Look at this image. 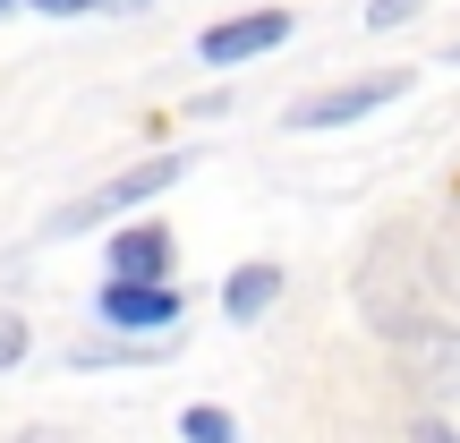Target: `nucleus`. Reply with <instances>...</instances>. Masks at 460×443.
<instances>
[{
    "mask_svg": "<svg viewBox=\"0 0 460 443\" xmlns=\"http://www.w3.org/2000/svg\"><path fill=\"white\" fill-rule=\"evenodd\" d=\"M349 290H358V315L384 341H410L418 324H435L427 298L444 290V281H435V247H418V230H401V222L376 230V247L358 256V281H349Z\"/></svg>",
    "mask_w": 460,
    "mask_h": 443,
    "instance_id": "nucleus-1",
    "label": "nucleus"
},
{
    "mask_svg": "<svg viewBox=\"0 0 460 443\" xmlns=\"http://www.w3.org/2000/svg\"><path fill=\"white\" fill-rule=\"evenodd\" d=\"M180 180H188V154H146L137 171L102 180L94 197L60 205V214H51V239H68V230H94V222H111V214H137V205H154L163 188H180Z\"/></svg>",
    "mask_w": 460,
    "mask_h": 443,
    "instance_id": "nucleus-2",
    "label": "nucleus"
},
{
    "mask_svg": "<svg viewBox=\"0 0 460 443\" xmlns=\"http://www.w3.org/2000/svg\"><path fill=\"white\" fill-rule=\"evenodd\" d=\"M94 315L111 332H137V341H163L180 324V290L171 281H102L94 290Z\"/></svg>",
    "mask_w": 460,
    "mask_h": 443,
    "instance_id": "nucleus-3",
    "label": "nucleus"
},
{
    "mask_svg": "<svg viewBox=\"0 0 460 443\" xmlns=\"http://www.w3.org/2000/svg\"><path fill=\"white\" fill-rule=\"evenodd\" d=\"M410 94V68H376V77H358V85H332V94H307L290 111V128H349V120H367V111H384V102H401Z\"/></svg>",
    "mask_w": 460,
    "mask_h": 443,
    "instance_id": "nucleus-4",
    "label": "nucleus"
},
{
    "mask_svg": "<svg viewBox=\"0 0 460 443\" xmlns=\"http://www.w3.org/2000/svg\"><path fill=\"white\" fill-rule=\"evenodd\" d=\"M273 43H290V9H247V17H222V26L197 34V60L205 68H247Z\"/></svg>",
    "mask_w": 460,
    "mask_h": 443,
    "instance_id": "nucleus-5",
    "label": "nucleus"
},
{
    "mask_svg": "<svg viewBox=\"0 0 460 443\" xmlns=\"http://www.w3.org/2000/svg\"><path fill=\"white\" fill-rule=\"evenodd\" d=\"M401 367L427 401H460V324H418L401 341Z\"/></svg>",
    "mask_w": 460,
    "mask_h": 443,
    "instance_id": "nucleus-6",
    "label": "nucleus"
},
{
    "mask_svg": "<svg viewBox=\"0 0 460 443\" xmlns=\"http://www.w3.org/2000/svg\"><path fill=\"white\" fill-rule=\"evenodd\" d=\"M171 264H180V239L163 222H128L111 239V281H171Z\"/></svg>",
    "mask_w": 460,
    "mask_h": 443,
    "instance_id": "nucleus-7",
    "label": "nucleus"
},
{
    "mask_svg": "<svg viewBox=\"0 0 460 443\" xmlns=\"http://www.w3.org/2000/svg\"><path fill=\"white\" fill-rule=\"evenodd\" d=\"M273 298H281V264H239V273L222 281V315L230 324H264Z\"/></svg>",
    "mask_w": 460,
    "mask_h": 443,
    "instance_id": "nucleus-8",
    "label": "nucleus"
},
{
    "mask_svg": "<svg viewBox=\"0 0 460 443\" xmlns=\"http://www.w3.org/2000/svg\"><path fill=\"white\" fill-rule=\"evenodd\" d=\"M180 435L188 443H239V418L214 410V401H197V410H180Z\"/></svg>",
    "mask_w": 460,
    "mask_h": 443,
    "instance_id": "nucleus-9",
    "label": "nucleus"
},
{
    "mask_svg": "<svg viewBox=\"0 0 460 443\" xmlns=\"http://www.w3.org/2000/svg\"><path fill=\"white\" fill-rule=\"evenodd\" d=\"M435 281H444V290L460 298V205H452V222L435 230Z\"/></svg>",
    "mask_w": 460,
    "mask_h": 443,
    "instance_id": "nucleus-10",
    "label": "nucleus"
},
{
    "mask_svg": "<svg viewBox=\"0 0 460 443\" xmlns=\"http://www.w3.org/2000/svg\"><path fill=\"white\" fill-rule=\"evenodd\" d=\"M418 9H427V0H367V26H376V34H384V26H410Z\"/></svg>",
    "mask_w": 460,
    "mask_h": 443,
    "instance_id": "nucleus-11",
    "label": "nucleus"
},
{
    "mask_svg": "<svg viewBox=\"0 0 460 443\" xmlns=\"http://www.w3.org/2000/svg\"><path fill=\"white\" fill-rule=\"evenodd\" d=\"M26 341H34V332H26V315H9V307H0V367H17V359H26Z\"/></svg>",
    "mask_w": 460,
    "mask_h": 443,
    "instance_id": "nucleus-12",
    "label": "nucleus"
},
{
    "mask_svg": "<svg viewBox=\"0 0 460 443\" xmlns=\"http://www.w3.org/2000/svg\"><path fill=\"white\" fill-rule=\"evenodd\" d=\"M26 9H43V17H94V9H111V0H26Z\"/></svg>",
    "mask_w": 460,
    "mask_h": 443,
    "instance_id": "nucleus-13",
    "label": "nucleus"
},
{
    "mask_svg": "<svg viewBox=\"0 0 460 443\" xmlns=\"http://www.w3.org/2000/svg\"><path fill=\"white\" fill-rule=\"evenodd\" d=\"M418 443H460V435L444 427V418H418Z\"/></svg>",
    "mask_w": 460,
    "mask_h": 443,
    "instance_id": "nucleus-14",
    "label": "nucleus"
},
{
    "mask_svg": "<svg viewBox=\"0 0 460 443\" xmlns=\"http://www.w3.org/2000/svg\"><path fill=\"white\" fill-rule=\"evenodd\" d=\"M17 443H68V435H51V427H34V435H17Z\"/></svg>",
    "mask_w": 460,
    "mask_h": 443,
    "instance_id": "nucleus-15",
    "label": "nucleus"
},
{
    "mask_svg": "<svg viewBox=\"0 0 460 443\" xmlns=\"http://www.w3.org/2000/svg\"><path fill=\"white\" fill-rule=\"evenodd\" d=\"M9 9H17V0H0V17H9Z\"/></svg>",
    "mask_w": 460,
    "mask_h": 443,
    "instance_id": "nucleus-16",
    "label": "nucleus"
},
{
    "mask_svg": "<svg viewBox=\"0 0 460 443\" xmlns=\"http://www.w3.org/2000/svg\"><path fill=\"white\" fill-rule=\"evenodd\" d=\"M452 60H460V43H452Z\"/></svg>",
    "mask_w": 460,
    "mask_h": 443,
    "instance_id": "nucleus-17",
    "label": "nucleus"
}]
</instances>
